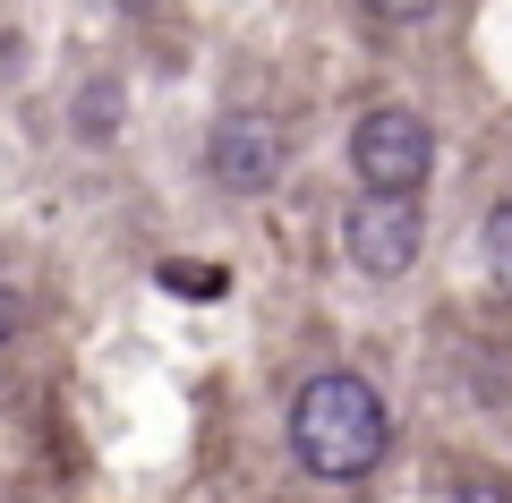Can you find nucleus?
<instances>
[{"label":"nucleus","mask_w":512,"mask_h":503,"mask_svg":"<svg viewBox=\"0 0 512 503\" xmlns=\"http://www.w3.org/2000/svg\"><path fill=\"white\" fill-rule=\"evenodd\" d=\"M487 273L512 299V197H495V214H487Z\"/></svg>","instance_id":"obj_6"},{"label":"nucleus","mask_w":512,"mask_h":503,"mask_svg":"<svg viewBox=\"0 0 512 503\" xmlns=\"http://www.w3.org/2000/svg\"><path fill=\"white\" fill-rule=\"evenodd\" d=\"M393 452V410L367 376L350 367H316L308 384L291 393V461L325 486H359L384 469Z\"/></svg>","instance_id":"obj_1"},{"label":"nucleus","mask_w":512,"mask_h":503,"mask_svg":"<svg viewBox=\"0 0 512 503\" xmlns=\"http://www.w3.org/2000/svg\"><path fill=\"white\" fill-rule=\"evenodd\" d=\"M453 503H512V486L504 478H470V486H453Z\"/></svg>","instance_id":"obj_9"},{"label":"nucleus","mask_w":512,"mask_h":503,"mask_svg":"<svg viewBox=\"0 0 512 503\" xmlns=\"http://www.w3.org/2000/svg\"><path fill=\"white\" fill-rule=\"evenodd\" d=\"M367 18H384V26H419V18H436L444 0H359Z\"/></svg>","instance_id":"obj_7"},{"label":"nucleus","mask_w":512,"mask_h":503,"mask_svg":"<svg viewBox=\"0 0 512 503\" xmlns=\"http://www.w3.org/2000/svg\"><path fill=\"white\" fill-rule=\"evenodd\" d=\"M26 316H35V307H26V290L9 282V273H0V350H9V342L26 333Z\"/></svg>","instance_id":"obj_8"},{"label":"nucleus","mask_w":512,"mask_h":503,"mask_svg":"<svg viewBox=\"0 0 512 503\" xmlns=\"http://www.w3.org/2000/svg\"><path fill=\"white\" fill-rule=\"evenodd\" d=\"M282 162H291V145H282V128L265 120V111H222L214 137H205V171H214V188H231V197H265V188L282 180Z\"/></svg>","instance_id":"obj_4"},{"label":"nucleus","mask_w":512,"mask_h":503,"mask_svg":"<svg viewBox=\"0 0 512 503\" xmlns=\"http://www.w3.org/2000/svg\"><path fill=\"white\" fill-rule=\"evenodd\" d=\"M350 171L359 188H384V197H419L427 171H436V128L410 103H376L350 120Z\"/></svg>","instance_id":"obj_2"},{"label":"nucleus","mask_w":512,"mask_h":503,"mask_svg":"<svg viewBox=\"0 0 512 503\" xmlns=\"http://www.w3.org/2000/svg\"><path fill=\"white\" fill-rule=\"evenodd\" d=\"M77 137H86V145L120 137V86H111V77H94V86L77 94Z\"/></svg>","instance_id":"obj_5"},{"label":"nucleus","mask_w":512,"mask_h":503,"mask_svg":"<svg viewBox=\"0 0 512 503\" xmlns=\"http://www.w3.org/2000/svg\"><path fill=\"white\" fill-rule=\"evenodd\" d=\"M120 9H154V0H120Z\"/></svg>","instance_id":"obj_10"},{"label":"nucleus","mask_w":512,"mask_h":503,"mask_svg":"<svg viewBox=\"0 0 512 503\" xmlns=\"http://www.w3.org/2000/svg\"><path fill=\"white\" fill-rule=\"evenodd\" d=\"M427 248V222H419V197H384L367 188L359 205L342 214V256L367 273V282H402Z\"/></svg>","instance_id":"obj_3"}]
</instances>
